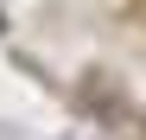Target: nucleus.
Returning <instances> with one entry per match:
<instances>
[{
    "instance_id": "obj_1",
    "label": "nucleus",
    "mask_w": 146,
    "mask_h": 140,
    "mask_svg": "<svg viewBox=\"0 0 146 140\" xmlns=\"http://www.w3.org/2000/svg\"><path fill=\"white\" fill-rule=\"evenodd\" d=\"M140 140H146V127H140Z\"/></svg>"
}]
</instances>
